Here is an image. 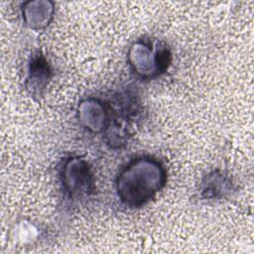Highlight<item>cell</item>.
I'll return each instance as SVG.
<instances>
[{"label": "cell", "mask_w": 254, "mask_h": 254, "mask_svg": "<svg viewBox=\"0 0 254 254\" xmlns=\"http://www.w3.org/2000/svg\"><path fill=\"white\" fill-rule=\"evenodd\" d=\"M166 183V172L160 162L151 157L134 158L118 175L120 199L131 207L149 201Z\"/></svg>", "instance_id": "obj_1"}]
</instances>
